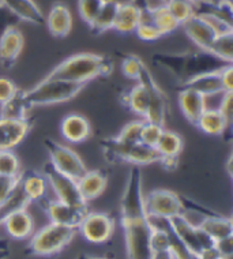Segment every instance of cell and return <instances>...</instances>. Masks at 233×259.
I'll return each instance as SVG.
<instances>
[{"label":"cell","instance_id":"cell-12","mask_svg":"<svg viewBox=\"0 0 233 259\" xmlns=\"http://www.w3.org/2000/svg\"><path fill=\"white\" fill-rule=\"evenodd\" d=\"M45 213L51 220V223L70 227L78 229L82 220L85 219L86 213L89 211L87 207H78V206L68 205L60 201H46L44 198Z\"/></svg>","mask_w":233,"mask_h":259},{"label":"cell","instance_id":"cell-10","mask_svg":"<svg viewBox=\"0 0 233 259\" xmlns=\"http://www.w3.org/2000/svg\"><path fill=\"white\" fill-rule=\"evenodd\" d=\"M78 229L86 241L91 244H105L112 239L115 221L105 213L87 211Z\"/></svg>","mask_w":233,"mask_h":259},{"label":"cell","instance_id":"cell-24","mask_svg":"<svg viewBox=\"0 0 233 259\" xmlns=\"http://www.w3.org/2000/svg\"><path fill=\"white\" fill-rule=\"evenodd\" d=\"M19 183L29 202H41V199L45 198L48 182L42 174L27 170L19 175Z\"/></svg>","mask_w":233,"mask_h":259},{"label":"cell","instance_id":"cell-11","mask_svg":"<svg viewBox=\"0 0 233 259\" xmlns=\"http://www.w3.org/2000/svg\"><path fill=\"white\" fill-rule=\"evenodd\" d=\"M145 210L146 214L161 215L165 219L184 214L180 195L170 190H153L145 195Z\"/></svg>","mask_w":233,"mask_h":259},{"label":"cell","instance_id":"cell-17","mask_svg":"<svg viewBox=\"0 0 233 259\" xmlns=\"http://www.w3.org/2000/svg\"><path fill=\"white\" fill-rule=\"evenodd\" d=\"M45 25L54 37L63 38L68 36L72 29V14L67 6L63 3H55L51 7L48 17L45 19Z\"/></svg>","mask_w":233,"mask_h":259},{"label":"cell","instance_id":"cell-46","mask_svg":"<svg viewBox=\"0 0 233 259\" xmlns=\"http://www.w3.org/2000/svg\"><path fill=\"white\" fill-rule=\"evenodd\" d=\"M233 64H228L226 67L221 68V80L225 92H233Z\"/></svg>","mask_w":233,"mask_h":259},{"label":"cell","instance_id":"cell-53","mask_svg":"<svg viewBox=\"0 0 233 259\" xmlns=\"http://www.w3.org/2000/svg\"><path fill=\"white\" fill-rule=\"evenodd\" d=\"M3 219H5V217H3V214H2V210H0V224L3 223Z\"/></svg>","mask_w":233,"mask_h":259},{"label":"cell","instance_id":"cell-47","mask_svg":"<svg viewBox=\"0 0 233 259\" xmlns=\"http://www.w3.org/2000/svg\"><path fill=\"white\" fill-rule=\"evenodd\" d=\"M221 254L217 251V248L214 247V244L210 247H205L202 248L201 252L197 255V259H221Z\"/></svg>","mask_w":233,"mask_h":259},{"label":"cell","instance_id":"cell-52","mask_svg":"<svg viewBox=\"0 0 233 259\" xmlns=\"http://www.w3.org/2000/svg\"><path fill=\"white\" fill-rule=\"evenodd\" d=\"M76 259H85V254H81L76 256Z\"/></svg>","mask_w":233,"mask_h":259},{"label":"cell","instance_id":"cell-5","mask_svg":"<svg viewBox=\"0 0 233 259\" xmlns=\"http://www.w3.org/2000/svg\"><path fill=\"white\" fill-rule=\"evenodd\" d=\"M121 227L124 232L127 258L152 259L150 233L152 228L146 221V215L135 219H121Z\"/></svg>","mask_w":233,"mask_h":259},{"label":"cell","instance_id":"cell-39","mask_svg":"<svg viewBox=\"0 0 233 259\" xmlns=\"http://www.w3.org/2000/svg\"><path fill=\"white\" fill-rule=\"evenodd\" d=\"M199 15L205 22L209 25V26L214 30V33L217 36L220 34H226V33H233V25L232 23L226 22L220 17H215L213 14H197Z\"/></svg>","mask_w":233,"mask_h":259},{"label":"cell","instance_id":"cell-27","mask_svg":"<svg viewBox=\"0 0 233 259\" xmlns=\"http://www.w3.org/2000/svg\"><path fill=\"white\" fill-rule=\"evenodd\" d=\"M119 6L120 3L117 0H104L99 14L96 15L95 21L90 25V29L95 34H101L113 29Z\"/></svg>","mask_w":233,"mask_h":259},{"label":"cell","instance_id":"cell-8","mask_svg":"<svg viewBox=\"0 0 233 259\" xmlns=\"http://www.w3.org/2000/svg\"><path fill=\"white\" fill-rule=\"evenodd\" d=\"M170 228L175 236L183 244L189 252L194 256H197L201 252L202 248L210 247L214 244V240L207 233H205L201 228H198L184 214L175 215L169 219Z\"/></svg>","mask_w":233,"mask_h":259},{"label":"cell","instance_id":"cell-6","mask_svg":"<svg viewBox=\"0 0 233 259\" xmlns=\"http://www.w3.org/2000/svg\"><path fill=\"white\" fill-rule=\"evenodd\" d=\"M42 175L54 190L58 201L78 207H87V202L83 199L78 187V180L59 172L50 161L44 165Z\"/></svg>","mask_w":233,"mask_h":259},{"label":"cell","instance_id":"cell-40","mask_svg":"<svg viewBox=\"0 0 233 259\" xmlns=\"http://www.w3.org/2000/svg\"><path fill=\"white\" fill-rule=\"evenodd\" d=\"M145 63L135 55H128L124 58L123 63H121V71L123 74L127 76V78H131V79H138L139 74L144 68Z\"/></svg>","mask_w":233,"mask_h":259},{"label":"cell","instance_id":"cell-25","mask_svg":"<svg viewBox=\"0 0 233 259\" xmlns=\"http://www.w3.org/2000/svg\"><path fill=\"white\" fill-rule=\"evenodd\" d=\"M205 233H207L213 240H220L224 237L233 236V223L230 217H224L221 214H214L206 219H202L197 225Z\"/></svg>","mask_w":233,"mask_h":259},{"label":"cell","instance_id":"cell-30","mask_svg":"<svg viewBox=\"0 0 233 259\" xmlns=\"http://www.w3.org/2000/svg\"><path fill=\"white\" fill-rule=\"evenodd\" d=\"M149 104H150V99H149V92L146 90L144 85L136 83L130 89V92L126 96V105L130 108L131 111L136 113L138 116L146 117L149 111Z\"/></svg>","mask_w":233,"mask_h":259},{"label":"cell","instance_id":"cell-50","mask_svg":"<svg viewBox=\"0 0 233 259\" xmlns=\"http://www.w3.org/2000/svg\"><path fill=\"white\" fill-rule=\"evenodd\" d=\"M191 3H193L194 6L197 5V3H199V2H205V0H190ZM211 2H217V0H211Z\"/></svg>","mask_w":233,"mask_h":259},{"label":"cell","instance_id":"cell-26","mask_svg":"<svg viewBox=\"0 0 233 259\" xmlns=\"http://www.w3.org/2000/svg\"><path fill=\"white\" fill-rule=\"evenodd\" d=\"M195 125L205 134L222 135L230 124L217 108H206Z\"/></svg>","mask_w":233,"mask_h":259},{"label":"cell","instance_id":"cell-3","mask_svg":"<svg viewBox=\"0 0 233 259\" xmlns=\"http://www.w3.org/2000/svg\"><path fill=\"white\" fill-rule=\"evenodd\" d=\"M83 83H75L70 80L46 78L37 83L33 89L25 92V100L30 108L40 105H51L72 100L83 89Z\"/></svg>","mask_w":233,"mask_h":259},{"label":"cell","instance_id":"cell-4","mask_svg":"<svg viewBox=\"0 0 233 259\" xmlns=\"http://www.w3.org/2000/svg\"><path fill=\"white\" fill-rule=\"evenodd\" d=\"M76 229L51 223L37 231L27 244L26 254L52 256L63 251L75 236Z\"/></svg>","mask_w":233,"mask_h":259},{"label":"cell","instance_id":"cell-9","mask_svg":"<svg viewBox=\"0 0 233 259\" xmlns=\"http://www.w3.org/2000/svg\"><path fill=\"white\" fill-rule=\"evenodd\" d=\"M136 80H138V83H141V85H144L146 88V90L149 92V99H150L149 111L146 117H145V121L164 125L166 120V112H168V99H166V94L156 83L152 72L149 71V68L146 66H144V68H142V71H141Z\"/></svg>","mask_w":233,"mask_h":259},{"label":"cell","instance_id":"cell-21","mask_svg":"<svg viewBox=\"0 0 233 259\" xmlns=\"http://www.w3.org/2000/svg\"><path fill=\"white\" fill-rule=\"evenodd\" d=\"M60 131L64 139H67L71 143H81L89 138L91 134V127L89 120L82 115H67L62 120Z\"/></svg>","mask_w":233,"mask_h":259},{"label":"cell","instance_id":"cell-33","mask_svg":"<svg viewBox=\"0 0 233 259\" xmlns=\"http://www.w3.org/2000/svg\"><path fill=\"white\" fill-rule=\"evenodd\" d=\"M209 52L225 62L233 63V33L215 36Z\"/></svg>","mask_w":233,"mask_h":259},{"label":"cell","instance_id":"cell-14","mask_svg":"<svg viewBox=\"0 0 233 259\" xmlns=\"http://www.w3.org/2000/svg\"><path fill=\"white\" fill-rule=\"evenodd\" d=\"M32 124L29 119L11 120L0 117V150H13L26 138Z\"/></svg>","mask_w":233,"mask_h":259},{"label":"cell","instance_id":"cell-15","mask_svg":"<svg viewBox=\"0 0 233 259\" xmlns=\"http://www.w3.org/2000/svg\"><path fill=\"white\" fill-rule=\"evenodd\" d=\"M180 88L195 90V92L201 93L205 97L225 92L224 86H222V80H221L220 71L205 72V74H199V75L187 78V79L180 82Z\"/></svg>","mask_w":233,"mask_h":259},{"label":"cell","instance_id":"cell-49","mask_svg":"<svg viewBox=\"0 0 233 259\" xmlns=\"http://www.w3.org/2000/svg\"><path fill=\"white\" fill-rule=\"evenodd\" d=\"M10 256L9 243L5 240L0 241V259H7Z\"/></svg>","mask_w":233,"mask_h":259},{"label":"cell","instance_id":"cell-48","mask_svg":"<svg viewBox=\"0 0 233 259\" xmlns=\"http://www.w3.org/2000/svg\"><path fill=\"white\" fill-rule=\"evenodd\" d=\"M152 259H176V255L172 248H168V250L153 251Z\"/></svg>","mask_w":233,"mask_h":259},{"label":"cell","instance_id":"cell-29","mask_svg":"<svg viewBox=\"0 0 233 259\" xmlns=\"http://www.w3.org/2000/svg\"><path fill=\"white\" fill-rule=\"evenodd\" d=\"M148 13L150 19H152V22L157 26L158 30L161 31L162 36L173 33L180 26L179 22L169 13L166 5H161L158 6V7H150L149 6Z\"/></svg>","mask_w":233,"mask_h":259},{"label":"cell","instance_id":"cell-37","mask_svg":"<svg viewBox=\"0 0 233 259\" xmlns=\"http://www.w3.org/2000/svg\"><path fill=\"white\" fill-rule=\"evenodd\" d=\"M103 2L104 0H79L78 2V9H79L81 18L89 26L95 21L96 15L99 14L100 9L103 6Z\"/></svg>","mask_w":233,"mask_h":259},{"label":"cell","instance_id":"cell-20","mask_svg":"<svg viewBox=\"0 0 233 259\" xmlns=\"http://www.w3.org/2000/svg\"><path fill=\"white\" fill-rule=\"evenodd\" d=\"M179 107L183 112L185 119L191 123V124H197L199 117L206 109V101H205V96L198 93L195 90L185 89V88H180L179 92Z\"/></svg>","mask_w":233,"mask_h":259},{"label":"cell","instance_id":"cell-22","mask_svg":"<svg viewBox=\"0 0 233 259\" xmlns=\"http://www.w3.org/2000/svg\"><path fill=\"white\" fill-rule=\"evenodd\" d=\"M0 3L18 19H23L34 25L45 23L44 14L34 3V0H0Z\"/></svg>","mask_w":233,"mask_h":259},{"label":"cell","instance_id":"cell-23","mask_svg":"<svg viewBox=\"0 0 233 259\" xmlns=\"http://www.w3.org/2000/svg\"><path fill=\"white\" fill-rule=\"evenodd\" d=\"M108 184L107 176L101 170H86L78 179V187L86 202L95 201L105 191Z\"/></svg>","mask_w":233,"mask_h":259},{"label":"cell","instance_id":"cell-16","mask_svg":"<svg viewBox=\"0 0 233 259\" xmlns=\"http://www.w3.org/2000/svg\"><path fill=\"white\" fill-rule=\"evenodd\" d=\"M2 224L5 225L7 233L15 240H25L30 237L34 229L33 217L26 209H19L10 213L6 215Z\"/></svg>","mask_w":233,"mask_h":259},{"label":"cell","instance_id":"cell-43","mask_svg":"<svg viewBox=\"0 0 233 259\" xmlns=\"http://www.w3.org/2000/svg\"><path fill=\"white\" fill-rule=\"evenodd\" d=\"M17 92H18V88L13 80L6 76H0V104L6 103L7 100L11 99Z\"/></svg>","mask_w":233,"mask_h":259},{"label":"cell","instance_id":"cell-13","mask_svg":"<svg viewBox=\"0 0 233 259\" xmlns=\"http://www.w3.org/2000/svg\"><path fill=\"white\" fill-rule=\"evenodd\" d=\"M23 34L17 26L6 29L0 34V64L5 68H11L18 60L23 50Z\"/></svg>","mask_w":233,"mask_h":259},{"label":"cell","instance_id":"cell-54","mask_svg":"<svg viewBox=\"0 0 233 259\" xmlns=\"http://www.w3.org/2000/svg\"><path fill=\"white\" fill-rule=\"evenodd\" d=\"M170 0H161V3L162 5H168V3H169Z\"/></svg>","mask_w":233,"mask_h":259},{"label":"cell","instance_id":"cell-35","mask_svg":"<svg viewBox=\"0 0 233 259\" xmlns=\"http://www.w3.org/2000/svg\"><path fill=\"white\" fill-rule=\"evenodd\" d=\"M144 123L142 121H131L128 124H126L121 128L120 134L117 135L116 139L123 143H130V145H135V143H142V130H144Z\"/></svg>","mask_w":233,"mask_h":259},{"label":"cell","instance_id":"cell-55","mask_svg":"<svg viewBox=\"0 0 233 259\" xmlns=\"http://www.w3.org/2000/svg\"><path fill=\"white\" fill-rule=\"evenodd\" d=\"M119 3H126V2H131V0H117Z\"/></svg>","mask_w":233,"mask_h":259},{"label":"cell","instance_id":"cell-2","mask_svg":"<svg viewBox=\"0 0 233 259\" xmlns=\"http://www.w3.org/2000/svg\"><path fill=\"white\" fill-rule=\"evenodd\" d=\"M105 160L111 164L119 162H130L132 165H149V164H160L161 156L154 148H149L144 143H123L116 138H107L101 141Z\"/></svg>","mask_w":233,"mask_h":259},{"label":"cell","instance_id":"cell-18","mask_svg":"<svg viewBox=\"0 0 233 259\" xmlns=\"http://www.w3.org/2000/svg\"><path fill=\"white\" fill-rule=\"evenodd\" d=\"M181 26L184 27L185 34L190 37V40L193 41L194 44L199 47L201 51L209 52L211 42H213V40H214L217 34H215L214 30L199 15H197V14L193 15Z\"/></svg>","mask_w":233,"mask_h":259},{"label":"cell","instance_id":"cell-28","mask_svg":"<svg viewBox=\"0 0 233 259\" xmlns=\"http://www.w3.org/2000/svg\"><path fill=\"white\" fill-rule=\"evenodd\" d=\"M0 117L11 119V120H23L27 119V112L32 108L29 107L25 100V90L18 89V92L6 103L0 104Z\"/></svg>","mask_w":233,"mask_h":259},{"label":"cell","instance_id":"cell-34","mask_svg":"<svg viewBox=\"0 0 233 259\" xmlns=\"http://www.w3.org/2000/svg\"><path fill=\"white\" fill-rule=\"evenodd\" d=\"M166 7L173 15V18L179 22L180 26L195 15V7L190 0H170Z\"/></svg>","mask_w":233,"mask_h":259},{"label":"cell","instance_id":"cell-1","mask_svg":"<svg viewBox=\"0 0 233 259\" xmlns=\"http://www.w3.org/2000/svg\"><path fill=\"white\" fill-rule=\"evenodd\" d=\"M113 71L112 60L97 54H78L63 60L46 75L52 79H63L83 83L100 76H109Z\"/></svg>","mask_w":233,"mask_h":259},{"label":"cell","instance_id":"cell-42","mask_svg":"<svg viewBox=\"0 0 233 259\" xmlns=\"http://www.w3.org/2000/svg\"><path fill=\"white\" fill-rule=\"evenodd\" d=\"M217 109L224 115V117L228 120V123L230 124L233 116V92H225L222 94V97L220 100V104Z\"/></svg>","mask_w":233,"mask_h":259},{"label":"cell","instance_id":"cell-38","mask_svg":"<svg viewBox=\"0 0 233 259\" xmlns=\"http://www.w3.org/2000/svg\"><path fill=\"white\" fill-rule=\"evenodd\" d=\"M164 130H165L164 125L145 121L144 130H142V141L141 142L146 145V146H149V148L156 149V145H157L160 138H161V134Z\"/></svg>","mask_w":233,"mask_h":259},{"label":"cell","instance_id":"cell-51","mask_svg":"<svg viewBox=\"0 0 233 259\" xmlns=\"http://www.w3.org/2000/svg\"><path fill=\"white\" fill-rule=\"evenodd\" d=\"M85 259H107V258H100V256H89V255H85Z\"/></svg>","mask_w":233,"mask_h":259},{"label":"cell","instance_id":"cell-36","mask_svg":"<svg viewBox=\"0 0 233 259\" xmlns=\"http://www.w3.org/2000/svg\"><path fill=\"white\" fill-rule=\"evenodd\" d=\"M19 160L13 150H0V175L18 176Z\"/></svg>","mask_w":233,"mask_h":259},{"label":"cell","instance_id":"cell-19","mask_svg":"<svg viewBox=\"0 0 233 259\" xmlns=\"http://www.w3.org/2000/svg\"><path fill=\"white\" fill-rule=\"evenodd\" d=\"M142 18V11L134 0L120 3L117 10L116 19L113 25V30L119 31L121 34H131L135 33L136 27Z\"/></svg>","mask_w":233,"mask_h":259},{"label":"cell","instance_id":"cell-45","mask_svg":"<svg viewBox=\"0 0 233 259\" xmlns=\"http://www.w3.org/2000/svg\"><path fill=\"white\" fill-rule=\"evenodd\" d=\"M214 247L222 258H232L233 254V236L224 237L214 241Z\"/></svg>","mask_w":233,"mask_h":259},{"label":"cell","instance_id":"cell-56","mask_svg":"<svg viewBox=\"0 0 233 259\" xmlns=\"http://www.w3.org/2000/svg\"><path fill=\"white\" fill-rule=\"evenodd\" d=\"M221 259H232V258H221Z\"/></svg>","mask_w":233,"mask_h":259},{"label":"cell","instance_id":"cell-32","mask_svg":"<svg viewBox=\"0 0 233 259\" xmlns=\"http://www.w3.org/2000/svg\"><path fill=\"white\" fill-rule=\"evenodd\" d=\"M153 62L160 64L161 67L166 68L173 75L177 76L180 80L183 79L184 70H185V62H187V54L184 55H161L158 54L153 58Z\"/></svg>","mask_w":233,"mask_h":259},{"label":"cell","instance_id":"cell-7","mask_svg":"<svg viewBox=\"0 0 233 259\" xmlns=\"http://www.w3.org/2000/svg\"><path fill=\"white\" fill-rule=\"evenodd\" d=\"M44 146L50 156V162L59 172L78 180L87 170L81 157L68 146L55 142L51 138L44 139Z\"/></svg>","mask_w":233,"mask_h":259},{"label":"cell","instance_id":"cell-41","mask_svg":"<svg viewBox=\"0 0 233 259\" xmlns=\"http://www.w3.org/2000/svg\"><path fill=\"white\" fill-rule=\"evenodd\" d=\"M21 175V174H19ZM18 176H6V175H0V205L11 195L14 188L17 187L19 182Z\"/></svg>","mask_w":233,"mask_h":259},{"label":"cell","instance_id":"cell-31","mask_svg":"<svg viewBox=\"0 0 233 259\" xmlns=\"http://www.w3.org/2000/svg\"><path fill=\"white\" fill-rule=\"evenodd\" d=\"M181 149H183V138L175 131L164 130L161 138L156 145V150L161 156V158L179 157Z\"/></svg>","mask_w":233,"mask_h":259},{"label":"cell","instance_id":"cell-44","mask_svg":"<svg viewBox=\"0 0 233 259\" xmlns=\"http://www.w3.org/2000/svg\"><path fill=\"white\" fill-rule=\"evenodd\" d=\"M17 21L18 18L14 15L13 13H10L9 10L6 9L5 6L0 3V34L6 30V29H9L11 26H15L17 25Z\"/></svg>","mask_w":233,"mask_h":259}]
</instances>
